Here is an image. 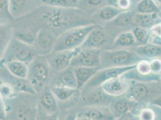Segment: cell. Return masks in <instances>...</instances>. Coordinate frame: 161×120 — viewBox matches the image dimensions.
<instances>
[{"mask_svg":"<svg viewBox=\"0 0 161 120\" xmlns=\"http://www.w3.org/2000/svg\"><path fill=\"white\" fill-rule=\"evenodd\" d=\"M75 8H63L45 6L30 12L29 14L40 27H47L53 33L54 30L63 31L73 27L84 25L83 15L75 11Z\"/></svg>","mask_w":161,"mask_h":120,"instance_id":"obj_1","label":"cell"},{"mask_svg":"<svg viewBox=\"0 0 161 120\" xmlns=\"http://www.w3.org/2000/svg\"><path fill=\"white\" fill-rule=\"evenodd\" d=\"M4 102L6 120H34L37 118L38 97L36 94L17 93Z\"/></svg>","mask_w":161,"mask_h":120,"instance_id":"obj_2","label":"cell"},{"mask_svg":"<svg viewBox=\"0 0 161 120\" xmlns=\"http://www.w3.org/2000/svg\"><path fill=\"white\" fill-rule=\"evenodd\" d=\"M96 26L90 24L73 27L63 31L57 37L52 52L72 50L80 47L88 33Z\"/></svg>","mask_w":161,"mask_h":120,"instance_id":"obj_3","label":"cell"},{"mask_svg":"<svg viewBox=\"0 0 161 120\" xmlns=\"http://www.w3.org/2000/svg\"><path fill=\"white\" fill-rule=\"evenodd\" d=\"M27 79L38 95L49 81L51 68L46 56L36 55L28 64Z\"/></svg>","mask_w":161,"mask_h":120,"instance_id":"obj_4","label":"cell"},{"mask_svg":"<svg viewBox=\"0 0 161 120\" xmlns=\"http://www.w3.org/2000/svg\"><path fill=\"white\" fill-rule=\"evenodd\" d=\"M141 59V57L135 51L128 49L101 50V67L103 68L135 65Z\"/></svg>","mask_w":161,"mask_h":120,"instance_id":"obj_5","label":"cell"},{"mask_svg":"<svg viewBox=\"0 0 161 120\" xmlns=\"http://www.w3.org/2000/svg\"><path fill=\"white\" fill-rule=\"evenodd\" d=\"M36 55L32 45L13 37L0 60V66L11 61H19L28 64Z\"/></svg>","mask_w":161,"mask_h":120,"instance_id":"obj_6","label":"cell"},{"mask_svg":"<svg viewBox=\"0 0 161 120\" xmlns=\"http://www.w3.org/2000/svg\"><path fill=\"white\" fill-rule=\"evenodd\" d=\"M37 115L40 114V117H47L49 118L56 117L58 113L59 107L49 85H47L37 95Z\"/></svg>","mask_w":161,"mask_h":120,"instance_id":"obj_7","label":"cell"},{"mask_svg":"<svg viewBox=\"0 0 161 120\" xmlns=\"http://www.w3.org/2000/svg\"><path fill=\"white\" fill-rule=\"evenodd\" d=\"M135 66L136 64L123 67H110L99 68L83 87L90 88L101 86L106 81L122 76L128 71L134 69L135 68Z\"/></svg>","mask_w":161,"mask_h":120,"instance_id":"obj_8","label":"cell"},{"mask_svg":"<svg viewBox=\"0 0 161 120\" xmlns=\"http://www.w3.org/2000/svg\"><path fill=\"white\" fill-rule=\"evenodd\" d=\"M57 37L47 27H42L35 37L32 46L36 55L47 56L51 53Z\"/></svg>","mask_w":161,"mask_h":120,"instance_id":"obj_9","label":"cell"},{"mask_svg":"<svg viewBox=\"0 0 161 120\" xmlns=\"http://www.w3.org/2000/svg\"><path fill=\"white\" fill-rule=\"evenodd\" d=\"M101 49L80 48L71 60L70 66L97 67L101 68Z\"/></svg>","mask_w":161,"mask_h":120,"instance_id":"obj_10","label":"cell"},{"mask_svg":"<svg viewBox=\"0 0 161 120\" xmlns=\"http://www.w3.org/2000/svg\"><path fill=\"white\" fill-rule=\"evenodd\" d=\"M80 47L72 50L54 52L46 56L51 70L56 72L70 67V62L74 56L79 52Z\"/></svg>","mask_w":161,"mask_h":120,"instance_id":"obj_11","label":"cell"},{"mask_svg":"<svg viewBox=\"0 0 161 120\" xmlns=\"http://www.w3.org/2000/svg\"><path fill=\"white\" fill-rule=\"evenodd\" d=\"M125 95L128 99L146 104L150 101L152 89L146 82L132 80Z\"/></svg>","mask_w":161,"mask_h":120,"instance_id":"obj_12","label":"cell"},{"mask_svg":"<svg viewBox=\"0 0 161 120\" xmlns=\"http://www.w3.org/2000/svg\"><path fill=\"white\" fill-rule=\"evenodd\" d=\"M91 90L85 91L81 96L82 102L85 106H108L115 97L105 93L100 86L90 87Z\"/></svg>","mask_w":161,"mask_h":120,"instance_id":"obj_13","label":"cell"},{"mask_svg":"<svg viewBox=\"0 0 161 120\" xmlns=\"http://www.w3.org/2000/svg\"><path fill=\"white\" fill-rule=\"evenodd\" d=\"M49 87L58 104L64 103L68 108L71 106H74L80 98V91L78 88L50 85Z\"/></svg>","mask_w":161,"mask_h":120,"instance_id":"obj_14","label":"cell"},{"mask_svg":"<svg viewBox=\"0 0 161 120\" xmlns=\"http://www.w3.org/2000/svg\"><path fill=\"white\" fill-rule=\"evenodd\" d=\"M76 120H113L114 117L107 106H86L77 113Z\"/></svg>","mask_w":161,"mask_h":120,"instance_id":"obj_15","label":"cell"},{"mask_svg":"<svg viewBox=\"0 0 161 120\" xmlns=\"http://www.w3.org/2000/svg\"><path fill=\"white\" fill-rule=\"evenodd\" d=\"M0 81L6 82L11 84L16 93H25L37 95L27 79H21L14 76L3 66H0Z\"/></svg>","mask_w":161,"mask_h":120,"instance_id":"obj_16","label":"cell"},{"mask_svg":"<svg viewBox=\"0 0 161 120\" xmlns=\"http://www.w3.org/2000/svg\"><path fill=\"white\" fill-rule=\"evenodd\" d=\"M129 85L130 82L129 80L120 76L106 81L100 87L108 95L116 97L125 95Z\"/></svg>","mask_w":161,"mask_h":120,"instance_id":"obj_17","label":"cell"},{"mask_svg":"<svg viewBox=\"0 0 161 120\" xmlns=\"http://www.w3.org/2000/svg\"><path fill=\"white\" fill-rule=\"evenodd\" d=\"M109 41V36L101 27L96 26L87 35L80 48L101 49Z\"/></svg>","mask_w":161,"mask_h":120,"instance_id":"obj_18","label":"cell"},{"mask_svg":"<svg viewBox=\"0 0 161 120\" xmlns=\"http://www.w3.org/2000/svg\"><path fill=\"white\" fill-rule=\"evenodd\" d=\"M49 85L78 88L73 68L70 66L60 72H56L51 80V84Z\"/></svg>","mask_w":161,"mask_h":120,"instance_id":"obj_19","label":"cell"},{"mask_svg":"<svg viewBox=\"0 0 161 120\" xmlns=\"http://www.w3.org/2000/svg\"><path fill=\"white\" fill-rule=\"evenodd\" d=\"M135 101L126 98L114 100L108 106V108L114 118H121L130 112Z\"/></svg>","mask_w":161,"mask_h":120,"instance_id":"obj_20","label":"cell"},{"mask_svg":"<svg viewBox=\"0 0 161 120\" xmlns=\"http://www.w3.org/2000/svg\"><path fill=\"white\" fill-rule=\"evenodd\" d=\"M99 68L97 67H74V74L77 82L78 89H80L84 87L95 74L97 72Z\"/></svg>","mask_w":161,"mask_h":120,"instance_id":"obj_21","label":"cell"},{"mask_svg":"<svg viewBox=\"0 0 161 120\" xmlns=\"http://www.w3.org/2000/svg\"><path fill=\"white\" fill-rule=\"evenodd\" d=\"M5 67L7 71L14 76L27 79L28 74V65L19 61H11L1 66Z\"/></svg>","mask_w":161,"mask_h":120,"instance_id":"obj_22","label":"cell"},{"mask_svg":"<svg viewBox=\"0 0 161 120\" xmlns=\"http://www.w3.org/2000/svg\"><path fill=\"white\" fill-rule=\"evenodd\" d=\"M159 22H161V19L157 13L135 14L134 23L137 27L150 29L152 26Z\"/></svg>","mask_w":161,"mask_h":120,"instance_id":"obj_23","label":"cell"},{"mask_svg":"<svg viewBox=\"0 0 161 120\" xmlns=\"http://www.w3.org/2000/svg\"><path fill=\"white\" fill-rule=\"evenodd\" d=\"M10 12L14 19L20 18L30 12L28 0H9Z\"/></svg>","mask_w":161,"mask_h":120,"instance_id":"obj_24","label":"cell"},{"mask_svg":"<svg viewBox=\"0 0 161 120\" xmlns=\"http://www.w3.org/2000/svg\"><path fill=\"white\" fill-rule=\"evenodd\" d=\"M135 52L141 58H154L161 57V46L147 43L145 45L136 47Z\"/></svg>","mask_w":161,"mask_h":120,"instance_id":"obj_25","label":"cell"},{"mask_svg":"<svg viewBox=\"0 0 161 120\" xmlns=\"http://www.w3.org/2000/svg\"><path fill=\"white\" fill-rule=\"evenodd\" d=\"M12 37L13 31L11 24L0 22V60Z\"/></svg>","mask_w":161,"mask_h":120,"instance_id":"obj_26","label":"cell"},{"mask_svg":"<svg viewBox=\"0 0 161 120\" xmlns=\"http://www.w3.org/2000/svg\"><path fill=\"white\" fill-rule=\"evenodd\" d=\"M136 43L132 31H124L119 34L114 40L112 46L116 47H129Z\"/></svg>","mask_w":161,"mask_h":120,"instance_id":"obj_27","label":"cell"},{"mask_svg":"<svg viewBox=\"0 0 161 120\" xmlns=\"http://www.w3.org/2000/svg\"><path fill=\"white\" fill-rule=\"evenodd\" d=\"M123 11V10L118 7L108 6L101 8L97 12V16L101 20L110 22L113 20Z\"/></svg>","mask_w":161,"mask_h":120,"instance_id":"obj_28","label":"cell"},{"mask_svg":"<svg viewBox=\"0 0 161 120\" xmlns=\"http://www.w3.org/2000/svg\"><path fill=\"white\" fill-rule=\"evenodd\" d=\"M44 6L48 7L76 8L78 6L79 0H41Z\"/></svg>","mask_w":161,"mask_h":120,"instance_id":"obj_29","label":"cell"},{"mask_svg":"<svg viewBox=\"0 0 161 120\" xmlns=\"http://www.w3.org/2000/svg\"><path fill=\"white\" fill-rule=\"evenodd\" d=\"M133 11H123L113 20L110 21L116 26L120 27H128L134 23L135 16Z\"/></svg>","mask_w":161,"mask_h":120,"instance_id":"obj_30","label":"cell"},{"mask_svg":"<svg viewBox=\"0 0 161 120\" xmlns=\"http://www.w3.org/2000/svg\"><path fill=\"white\" fill-rule=\"evenodd\" d=\"M136 42L140 45H143L148 43L151 33L148 29L140 27H135L132 30Z\"/></svg>","mask_w":161,"mask_h":120,"instance_id":"obj_31","label":"cell"},{"mask_svg":"<svg viewBox=\"0 0 161 120\" xmlns=\"http://www.w3.org/2000/svg\"><path fill=\"white\" fill-rule=\"evenodd\" d=\"M138 14H149L157 13L159 7H157L153 0H141L136 6Z\"/></svg>","mask_w":161,"mask_h":120,"instance_id":"obj_32","label":"cell"},{"mask_svg":"<svg viewBox=\"0 0 161 120\" xmlns=\"http://www.w3.org/2000/svg\"><path fill=\"white\" fill-rule=\"evenodd\" d=\"M0 20L8 24L14 20L10 12L9 0H0Z\"/></svg>","mask_w":161,"mask_h":120,"instance_id":"obj_33","label":"cell"},{"mask_svg":"<svg viewBox=\"0 0 161 120\" xmlns=\"http://www.w3.org/2000/svg\"><path fill=\"white\" fill-rule=\"evenodd\" d=\"M17 93L14 87L6 82L0 81V97L4 100H8Z\"/></svg>","mask_w":161,"mask_h":120,"instance_id":"obj_34","label":"cell"},{"mask_svg":"<svg viewBox=\"0 0 161 120\" xmlns=\"http://www.w3.org/2000/svg\"><path fill=\"white\" fill-rule=\"evenodd\" d=\"M135 70L137 74L142 76H149L153 74L151 70L150 61L146 59H141L136 64Z\"/></svg>","mask_w":161,"mask_h":120,"instance_id":"obj_35","label":"cell"},{"mask_svg":"<svg viewBox=\"0 0 161 120\" xmlns=\"http://www.w3.org/2000/svg\"><path fill=\"white\" fill-rule=\"evenodd\" d=\"M138 117L141 120H153L155 119V112L151 108L143 107L138 114Z\"/></svg>","mask_w":161,"mask_h":120,"instance_id":"obj_36","label":"cell"},{"mask_svg":"<svg viewBox=\"0 0 161 120\" xmlns=\"http://www.w3.org/2000/svg\"><path fill=\"white\" fill-rule=\"evenodd\" d=\"M151 70L153 74H160L161 69V59L154 58L150 61Z\"/></svg>","mask_w":161,"mask_h":120,"instance_id":"obj_37","label":"cell"},{"mask_svg":"<svg viewBox=\"0 0 161 120\" xmlns=\"http://www.w3.org/2000/svg\"><path fill=\"white\" fill-rule=\"evenodd\" d=\"M117 7L120 8L122 10H127L130 6V0H118L117 1Z\"/></svg>","mask_w":161,"mask_h":120,"instance_id":"obj_38","label":"cell"},{"mask_svg":"<svg viewBox=\"0 0 161 120\" xmlns=\"http://www.w3.org/2000/svg\"><path fill=\"white\" fill-rule=\"evenodd\" d=\"M150 33L152 35L161 37V22L158 23L150 28Z\"/></svg>","mask_w":161,"mask_h":120,"instance_id":"obj_39","label":"cell"},{"mask_svg":"<svg viewBox=\"0 0 161 120\" xmlns=\"http://www.w3.org/2000/svg\"><path fill=\"white\" fill-rule=\"evenodd\" d=\"M6 120V109L4 100L0 97V120Z\"/></svg>","mask_w":161,"mask_h":120,"instance_id":"obj_40","label":"cell"},{"mask_svg":"<svg viewBox=\"0 0 161 120\" xmlns=\"http://www.w3.org/2000/svg\"><path fill=\"white\" fill-rule=\"evenodd\" d=\"M148 43L153 44V45H155L161 46V37H159V36H157V35H150Z\"/></svg>","mask_w":161,"mask_h":120,"instance_id":"obj_41","label":"cell"},{"mask_svg":"<svg viewBox=\"0 0 161 120\" xmlns=\"http://www.w3.org/2000/svg\"><path fill=\"white\" fill-rule=\"evenodd\" d=\"M88 4L91 6H98L102 3L103 0H86Z\"/></svg>","mask_w":161,"mask_h":120,"instance_id":"obj_42","label":"cell"}]
</instances>
